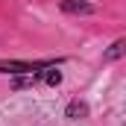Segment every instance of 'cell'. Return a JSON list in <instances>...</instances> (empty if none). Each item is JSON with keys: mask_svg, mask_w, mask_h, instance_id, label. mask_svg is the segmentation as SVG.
Segmentation results:
<instances>
[{"mask_svg": "<svg viewBox=\"0 0 126 126\" xmlns=\"http://www.w3.org/2000/svg\"><path fill=\"white\" fill-rule=\"evenodd\" d=\"M50 64H59L56 59H41V62H6L0 59V73H35V70H44Z\"/></svg>", "mask_w": 126, "mask_h": 126, "instance_id": "1", "label": "cell"}, {"mask_svg": "<svg viewBox=\"0 0 126 126\" xmlns=\"http://www.w3.org/2000/svg\"><path fill=\"white\" fill-rule=\"evenodd\" d=\"M62 12L64 15H94V3L88 0H62Z\"/></svg>", "mask_w": 126, "mask_h": 126, "instance_id": "2", "label": "cell"}, {"mask_svg": "<svg viewBox=\"0 0 126 126\" xmlns=\"http://www.w3.org/2000/svg\"><path fill=\"white\" fill-rule=\"evenodd\" d=\"M85 114H88V106H85V103L73 100V103L67 106V117H70V120H79V117H85Z\"/></svg>", "mask_w": 126, "mask_h": 126, "instance_id": "3", "label": "cell"}, {"mask_svg": "<svg viewBox=\"0 0 126 126\" xmlns=\"http://www.w3.org/2000/svg\"><path fill=\"white\" fill-rule=\"evenodd\" d=\"M123 47H126V41H123V38H117V41H114V44L106 50V56H103V59H106V62H114V59H120V56H123Z\"/></svg>", "mask_w": 126, "mask_h": 126, "instance_id": "4", "label": "cell"}]
</instances>
